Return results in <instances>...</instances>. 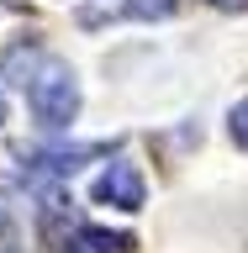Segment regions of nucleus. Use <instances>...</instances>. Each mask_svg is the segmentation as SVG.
Here are the masks:
<instances>
[{"mask_svg":"<svg viewBox=\"0 0 248 253\" xmlns=\"http://www.w3.org/2000/svg\"><path fill=\"white\" fill-rule=\"evenodd\" d=\"M211 5H217V11H243L248 0H211Z\"/></svg>","mask_w":248,"mask_h":253,"instance_id":"obj_7","label":"nucleus"},{"mask_svg":"<svg viewBox=\"0 0 248 253\" xmlns=\"http://www.w3.org/2000/svg\"><path fill=\"white\" fill-rule=\"evenodd\" d=\"M0 122H5V100H0Z\"/></svg>","mask_w":248,"mask_h":253,"instance_id":"obj_8","label":"nucleus"},{"mask_svg":"<svg viewBox=\"0 0 248 253\" xmlns=\"http://www.w3.org/2000/svg\"><path fill=\"white\" fill-rule=\"evenodd\" d=\"M122 11L132 16V21H158V16H169V11H174V0H127Z\"/></svg>","mask_w":248,"mask_h":253,"instance_id":"obj_5","label":"nucleus"},{"mask_svg":"<svg viewBox=\"0 0 248 253\" xmlns=\"http://www.w3.org/2000/svg\"><path fill=\"white\" fill-rule=\"evenodd\" d=\"M43 237H48L53 253H132V248H138L132 232H111V227L79 221L74 201H63L58 190H53L48 206H43Z\"/></svg>","mask_w":248,"mask_h":253,"instance_id":"obj_2","label":"nucleus"},{"mask_svg":"<svg viewBox=\"0 0 248 253\" xmlns=\"http://www.w3.org/2000/svg\"><path fill=\"white\" fill-rule=\"evenodd\" d=\"M95 201L116 206V211H143V201H148L143 174L132 169V164H106V174L95 179Z\"/></svg>","mask_w":248,"mask_h":253,"instance_id":"obj_3","label":"nucleus"},{"mask_svg":"<svg viewBox=\"0 0 248 253\" xmlns=\"http://www.w3.org/2000/svg\"><path fill=\"white\" fill-rule=\"evenodd\" d=\"M233 142H238V148H248V100H238V106H233Z\"/></svg>","mask_w":248,"mask_h":253,"instance_id":"obj_6","label":"nucleus"},{"mask_svg":"<svg viewBox=\"0 0 248 253\" xmlns=\"http://www.w3.org/2000/svg\"><path fill=\"white\" fill-rule=\"evenodd\" d=\"M95 153H106L100 142H79V148H48V153H21L27 164L21 169L27 174H43V179H69V174L85 164V158H95Z\"/></svg>","mask_w":248,"mask_h":253,"instance_id":"obj_4","label":"nucleus"},{"mask_svg":"<svg viewBox=\"0 0 248 253\" xmlns=\"http://www.w3.org/2000/svg\"><path fill=\"white\" fill-rule=\"evenodd\" d=\"M0 74L21 84L32 116H37L48 132H63V126L79 116V79H74V69L63 58H53V53H43L37 42H21V47H11V53H0Z\"/></svg>","mask_w":248,"mask_h":253,"instance_id":"obj_1","label":"nucleus"}]
</instances>
